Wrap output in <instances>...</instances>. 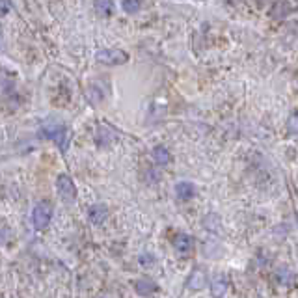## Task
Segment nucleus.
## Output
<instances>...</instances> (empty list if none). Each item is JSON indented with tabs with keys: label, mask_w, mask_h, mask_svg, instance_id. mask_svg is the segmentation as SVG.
I'll return each instance as SVG.
<instances>
[{
	"label": "nucleus",
	"mask_w": 298,
	"mask_h": 298,
	"mask_svg": "<svg viewBox=\"0 0 298 298\" xmlns=\"http://www.w3.org/2000/svg\"><path fill=\"white\" fill-rule=\"evenodd\" d=\"M40 136L47 138V140H54V142H58V145H60L62 151L67 149L69 132H67V129H65V125L60 123V121H49V123H43V127L40 129Z\"/></svg>",
	"instance_id": "obj_1"
},
{
	"label": "nucleus",
	"mask_w": 298,
	"mask_h": 298,
	"mask_svg": "<svg viewBox=\"0 0 298 298\" xmlns=\"http://www.w3.org/2000/svg\"><path fill=\"white\" fill-rule=\"evenodd\" d=\"M51 218H52V205L51 201H38L34 207V211H32V220H34V226L35 230H45L47 226L51 224Z\"/></svg>",
	"instance_id": "obj_2"
},
{
	"label": "nucleus",
	"mask_w": 298,
	"mask_h": 298,
	"mask_svg": "<svg viewBox=\"0 0 298 298\" xmlns=\"http://www.w3.org/2000/svg\"><path fill=\"white\" fill-rule=\"evenodd\" d=\"M56 190L58 196L63 200V203H73L77 200V187L67 173H60L56 177Z\"/></svg>",
	"instance_id": "obj_3"
},
{
	"label": "nucleus",
	"mask_w": 298,
	"mask_h": 298,
	"mask_svg": "<svg viewBox=\"0 0 298 298\" xmlns=\"http://www.w3.org/2000/svg\"><path fill=\"white\" fill-rule=\"evenodd\" d=\"M95 60L104 65H121V63H127L129 54L121 49H103L95 54Z\"/></svg>",
	"instance_id": "obj_4"
},
{
	"label": "nucleus",
	"mask_w": 298,
	"mask_h": 298,
	"mask_svg": "<svg viewBox=\"0 0 298 298\" xmlns=\"http://www.w3.org/2000/svg\"><path fill=\"white\" fill-rule=\"evenodd\" d=\"M134 291H136L138 296L149 298L159 292V283L151 278H140V280L134 281Z\"/></svg>",
	"instance_id": "obj_5"
},
{
	"label": "nucleus",
	"mask_w": 298,
	"mask_h": 298,
	"mask_svg": "<svg viewBox=\"0 0 298 298\" xmlns=\"http://www.w3.org/2000/svg\"><path fill=\"white\" fill-rule=\"evenodd\" d=\"M173 248H175V252L179 255H189L194 250V239L190 235H187V233H179L173 239Z\"/></svg>",
	"instance_id": "obj_6"
},
{
	"label": "nucleus",
	"mask_w": 298,
	"mask_h": 298,
	"mask_svg": "<svg viewBox=\"0 0 298 298\" xmlns=\"http://www.w3.org/2000/svg\"><path fill=\"white\" fill-rule=\"evenodd\" d=\"M108 216V207L104 205V203H95V205L90 207V211H88V218H90V222L95 224V226H101V224L106 220Z\"/></svg>",
	"instance_id": "obj_7"
},
{
	"label": "nucleus",
	"mask_w": 298,
	"mask_h": 298,
	"mask_svg": "<svg viewBox=\"0 0 298 298\" xmlns=\"http://www.w3.org/2000/svg\"><path fill=\"white\" fill-rule=\"evenodd\" d=\"M226 292H228V280H226V276H216L211 283V296L224 298Z\"/></svg>",
	"instance_id": "obj_8"
},
{
	"label": "nucleus",
	"mask_w": 298,
	"mask_h": 298,
	"mask_svg": "<svg viewBox=\"0 0 298 298\" xmlns=\"http://www.w3.org/2000/svg\"><path fill=\"white\" fill-rule=\"evenodd\" d=\"M175 194H177L179 200H190V198H194L196 194V189L194 184L189 183V181H179L177 184H175Z\"/></svg>",
	"instance_id": "obj_9"
},
{
	"label": "nucleus",
	"mask_w": 298,
	"mask_h": 298,
	"mask_svg": "<svg viewBox=\"0 0 298 298\" xmlns=\"http://www.w3.org/2000/svg\"><path fill=\"white\" fill-rule=\"evenodd\" d=\"M207 283V274L203 272L201 269H194V272L190 274L189 278V287L190 289H194V291H198V289H203Z\"/></svg>",
	"instance_id": "obj_10"
},
{
	"label": "nucleus",
	"mask_w": 298,
	"mask_h": 298,
	"mask_svg": "<svg viewBox=\"0 0 298 298\" xmlns=\"http://www.w3.org/2000/svg\"><path fill=\"white\" fill-rule=\"evenodd\" d=\"M153 159H155V162L159 166H166V164H170V161H172V155H170V151H168L164 145H157V147L153 149Z\"/></svg>",
	"instance_id": "obj_11"
},
{
	"label": "nucleus",
	"mask_w": 298,
	"mask_h": 298,
	"mask_svg": "<svg viewBox=\"0 0 298 298\" xmlns=\"http://www.w3.org/2000/svg\"><path fill=\"white\" fill-rule=\"evenodd\" d=\"M95 10L103 17H110L114 13V2L112 0H95Z\"/></svg>",
	"instance_id": "obj_12"
},
{
	"label": "nucleus",
	"mask_w": 298,
	"mask_h": 298,
	"mask_svg": "<svg viewBox=\"0 0 298 298\" xmlns=\"http://www.w3.org/2000/svg\"><path fill=\"white\" fill-rule=\"evenodd\" d=\"M140 6H142V0H123V2H121L123 12L129 13V15L140 12Z\"/></svg>",
	"instance_id": "obj_13"
},
{
	"label": "nucleus",
	"mask_w": 298,
	"mask_h": 298,
	"mask_svg": "<svg viewBox=\"0 0 298 298\" xmlns=\"http://www.w3.org/2000/svg\"><path fill=\"white\" fill-rule=\"evenodd\" d=\"M292 280H294V276H292L291 270H287V269L278 270V281H280L281 285H291Z\"/></svg>",
	"instance_id": "obj_14"
},
{
	"label": "nucleus",
	"mask_w": 298,
	"mask_h": 298,
	"mask_svg": "<svg viewBox=\"0 0 298 298\" xmlns=\"http://www.w3.org/2000/svg\"><path fill=\"white\" fill-rule=\"evenodd\" d=\"M287 131H289V134L298 136V112H294V114L289 118V121H287Z\"/></svg>",
	"instance_id": "obj_15"
},
{
	"label": "nucleus",
	"mask_w": 298,
	"mask_h": 298,
	"mask_svg": "<svg viewBox=\"0 0 298 298\" xmlns=\"http://www.w3.org/2000/svg\"><path fill=\"white\" fill-rule=\"evenodd\" d=\"M8 12H10V2L8 0H0V17L6 15Z\"/></svg>",
	"instance_id": "obj_16"
},
{
	"label": "nucleus",
	"mask_w": 298,
	"mask_h": 298,
	"mask_svg": "<svg viewBox=\"0 0 298 298\" xmlns=\"http://www.w3.org/2000/svg\"><path fill=\"white\" fill-rule=\"evenodd\" d=\"M153 261H155V259H153V255H142V257H140V263H142V265H151Z\"/></svg>",
	"instance_id": "obj_17"
}]
</instances>
